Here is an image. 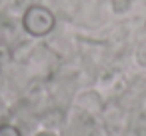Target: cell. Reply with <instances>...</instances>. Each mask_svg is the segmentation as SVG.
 <instances>
[{
    "label": "cell",
    "mask_w": 146,
    "mask_h": 136,
    "mask_svg": "<svg viewBox=\"0 0 146 136\" xmlns=\"http://www.w3.org/2000/svg\"><path fill=\"white\" fill-rule=\"evenodd\" d=\"M56 24L54 14L44 6H30L22 16V26L32 36H46Z\"/></svg>",
    "instance_id": "6da1fadb"
},
{
    "label": "cell",
    "mask_w": 146,
    "mask_h": 136,
    "mask_svg": "<svg viewBox=\"0 0 146 136\" xmlns=\"http://www.w3.org/2000/svg\"><path fill=\"white\" fill-rule=\"evenodd\" d=\"M38 136H54V134H50V132H40Z\"/></svg>",
    "instance_id": "3957f363"
},
{
    "label": "cell",
    "mask_w": 146,
    "mask_h": 136,
    "mask_svg": "<svg viewBox=\"0 0 146 136\" xmlns=\"http://www.w3.org/2000/svg\"><path fill=\"white\" fill-rule=\"evenodd\" d=\"M0 136H22L20 130L12 124H2L0 126Z\"/></svg>",
    "instance_id": "7a4b0ae2"
}]
</instances>
